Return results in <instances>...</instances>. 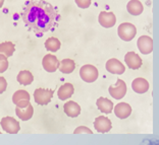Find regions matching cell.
<instances>
[{"label": "cell", "instance_id": "cell-10", "mask_svg": "<svg viewBox=\"0 0 159 145\" xmlns=\"http://www.w3.org/2000/svg\"><path fill=\"white\" fill-rule=\"evenodd\" d=\"M125 62L126 65H128V67L131 68V69H133V70L139 69L143 64L141 57L138 55V54H136L135 52H128L126 53L125 56Z\"/></svg>", "mask_w": 159, "mask_h": 145}, {"label": "cell", "instance_id": "cell-6", "mask_svg": "<svg viewBox=\"0 0 159 145\" xmlns=\"http://www.w3.org/2000/svg\"><path fill=\"white\" fill-rule=\"evenodd\" d=\"M126 84L124 80L121 79H117L116 84L115 85H110L109 86V93L110 96L115 100H120L122 97H125L126 93Z\"/></svg>", "mask_w": 159, "mask_h": 145}, {"label": "cell", "instance_id": "cell-29", "mask_svg": "<svg viewBox=\"0 0 159 145\" xmlns=\"http://www.w3.org/2000/svg\"><path fill=\"white\" fill-rule=\"evenodd\" d=\"M30 104H31L30 100H21V101H20V103L16 104V107H19V108H25V107L29 106Z\"/></svg>", "mask_w": 159, "mask_h": 145}, {"label": "cell", "instance_id": "cell-4", "mask_svg": "<svg viewBox=\"0 0 159 145\" xmlns=\"http://www.w3.org/2000/svg\"><path fill=\"white\" fill-rule=\"evenodd\" d=\"M54 92L52 89H45V88H37L34 92V100L35 103L40 106H46L51 101L53 97Z\"/></svg>", "mask_w": 159, "mask_h": 145}, {"label": "cell", "instance_id": "cell-25", "mask_svg": "<svg viewBox=\"0 0 159 145\" xmlns=\"http://www.w3.org/2000/svg\"><path fill=\"white\" fill-rule=\"evenodd\" d=\"M8 68V60L7 57L3 54H0V73L5 72Z\"/></svg>", "mask_w": 159, "mask_h": 145}, {"label": "cell", "instance_id": "cell-27", "mask_svg": "<svg viewBox=\"0 0 159 145\" xmlns=\"http://www.w3.org/2000/svg\"><path fill=\"white\" fill-rule=\"evenodd\" d=\"M75 134H81V133H87V134H93V132L90 130L89 128H87V127H84V126H80L78 127L77 129L74 131Z\"/></svg>", "mask_w": 159, "mask_h": 145}, {"label": "cell", "instance_id": "cell-19", "mask_svg": "<svg viewBox=\"0 0 159 145\" xmlns=\"http://www.w3.org/2000/svg\"><path fill=\"white\" fill-rule=\"evenodd\" d=\"M96 104L103 114H110L113 110L112 101L105 99V97H99L96 101Z\"/></svg>", "mask_w": 159, "mask_h": 145}, {"label": "cell", "instance_id": "cell-9", "mask_svg": "<svg viewBox=\"0 0 159 145\" xmlns=\"http://www.w3.org/2000/svg\"><path fill=\"white\" fill-rule=\"evenodd\" d=\"M138 49L144 55H148L153 51V40L149 36H142L138 39Z\"/></svg>", "mask_w": 159, "mask_h": 145}, {"label": "cell", "instance_id": "cell-14", "mask_svg": "<svg viewBox=\"0 0 159 145\" xmlns=\"http://www.w3.org/2000/svg\"><path fill=\"white\" fill-rule=\"evenodd\" d=\"M132 88L137 93H145L149 90V82L145 78L138 77L133 80Z\"/></svg>", "mask_w": 159, "mask_h": 145}, {"label": "cell", "instance_id": "cell-12", "mask_svg": "<svg viewBox=\"0 0 159 145\" xmlns=\"http://www.w3.org/2000/svg\"><path fill=\"white\" fill-rule=\"evenodd\" d=\"M99 23L102 25L103 28H109L114 27V24L116 23V16L114 15L112 12H107V11H101L98 16Z\"/></svg>", "mask_w": 159, "mask_h": 145}, {"label": "cell", "instance_id": "cell-28", "mask_svg": "<svg viewBox=\"0 0 159 145\" xmlns=\"http://www.w3.org/2000/svg\"><path fill=\"white\" fill-rule=\"evenodd\" d=\"M6 87H7L6 79L4 77H2V76H0V95L5 92Z\"/></svg>", "mask_w": 159, "mask_h": 145}, {"label": "cell", "instance_id": "cell-1", "mask_svg": "<svg viewBox=\"0 0 159 145\" xmlns=\"http://www.w3.org/2000/svg\"><path fill=\"white\" fill-rule=\"evenodd\" d=\"M58 14L55 8L43 0L29 1L21 13L24 23L36 34L41 36L55 24Z\"/></svg>", "mask_w": 159, "mask_h": 145}, {"label": "cell", "instance_id": "cell-7", "mask_svg": "<svg viewBox=\"0 0 159 145\" xmlns=\"http://www.w3.org/2000/svg\"><path fill=\"white\" fill-rule=\"evenodd\" d=\"M94 127L98 133H107L112 128L111 121L105 116H99L94 121Z\"/></svg>", "mask_w": 159, "mask_h": 145}, {"label": "cell", "instance_id": "cell-21", "mask_svg": "<svg viewBox=\"0 0 159 145\" xmlns=\"http://www.w3.org/2000/svg\"><path fill=\"white\" fill-rule=\"evenodd\" d=\"M17 81L21 85H30L32 82L34 81V76L28 70L20 71L19 75H17Z\"/></svg>", "mask_w": 159, "mask_h": 145}, {"label": "cell", "instance_id": "cell-23", "mask_svg": "<svg viewBox=\"0 0 159 145\" xmlns=\"http://www.w3.org/2000/svg\"><path fill=\"white\" fill-rule=\"evenodd\" d=\"M61 43L57 38H48L45 42V48L50 52H57L60 49Z\"/></svg>", "mask_w": 159, "mask_h": 145}, {"label": "cell", "instance_id": "cell-26", "mask_svg": "<svg viewBox=\"0 0 159 145\" xmlns=\"http://www.w3.org/2000/svg\"><path fill=\"white\" fill-rule=\"evenodd\" d=\"M75 4H77L80 8L86 9L91 5L92 0H75Z\"/></svg>", "mask_w": 159, "mask_h": 145}, {"label": "cell", "instance_id": "cell-18", "mask_svg": "<svg viewBox=\"0 0 159 145\" xmlns=\"http://www.w3.org/2000/svg\"><path fill=\"white\" fill-rule=\"evenodd\" d=\"M126 10L132 15H140L143 12L144 6L139 0H131L126 5Z\"/></svg>", "mask_w": 159, "mask_h": 145}, {"label": "cell", "instance_id": "cell-17", "mask_svg": "<svg viewBox=\"0 0 159 145\" xmlns=\"http://www.w3.org/2000/svg\"><path fill=\"white\" fill-rule=\"evenodd\" d=\"M74 92L75 87L71 83H64L59 87L57 95H58V97L61 100H66L74 95Z\"/></svg>", "mask_w": 159, "mask_h": 145}, {"label": "cell", "instance_id": "cell-11", "mask_svg": "<svg viewBox=\"0 0 159 145\" xmlns=\"http://www.w3.org/2000/svg\"><path fill=\"white\" fill-rule=\"evenodd\" d=\"M106 70L109 72V73L112 74H118L120 75L122 73H125V65L122 64L120 61L115 59V58H112V59H109L106 62Z\"/></svg>", "mask_w": 159, "mask_h": 145}, {"label": "cell", "instance_id": "cell-8", "mask_svg": "<svg viewBox=\"0 0 159 145\" xmlns=\"http://www.w3.org/2000/svg\"><path fill=\"white\" fill-rule=\"evenodd\" d=\"M42 65L45 71L49 72V73H52V72H55L58 69L59 61L56 56L51 55V54H47V55H45V57H43Z\"/></svg>", "mask_w": 159, "mask_h": 145}, {"label": "cell", "instance_id": "cell-30", "mask_svg": "<svg viewBox=\"0 0 159 145\" xmlns=\"http://www.w3.org/2000/svg\"><path fill=\"white\" fill-rule=\"evenodd\" d=\"M3 3H4V0H0V8H1V7H2Z\"/></svg>", "mask_w": 159, "mask_h": 145}, {"label": "cell", "instance_id": "cell-2", "mask_svg": "<svg viewBox=\"0 0 159 145\" xmlns=\"http://www.w3.org/2000/svg\"><path fill=\"white\" fill-rule=\"evenodd\" d=\"M117 35L121 40L125 42H129L136 37L137 28L131 23H121L117 28Z\"/></svg>", "mask_w": 159, "mask_h": 145}, {"label": "cell", "instance_id": "cell-15", "mask_svg": "<svg viewBox=\"0 0 159 145\" xmlns=\"http://www.w3.org/2000/svg\"><path fill=\"white\" fill-rule=\"evenodd\" d=\"M63 110L66 116L70 118H75L81 114V107L74 100H70L66 104H64Z\"/></svg>", "mask_w": 159, "mask_h": 145}, {"label": "cell", "instance_id": "cell-24", "mask_svg": "<svg viewBox=\"0 0 159 145\" xmlns=\"http://www.w3.org/2000/svg\"><path fill=\"white\" fill-rule=\"evenodd\" d=\"M30 93L26 90H17L12 96V101L14 104H16L21 100H30Z\"/></svg>", "mask_w": 159, "mask_h": 145}, {"label": "cell", "instance_id": "cell-16", "mask_svg": "<svg viewBox=\"0 0 159 145\" xmlns=\"http://www.w3.org/2000/svg\"><path fill=\"white\" fill-rule=\"evenodd\" d=\"M16 116L19 117L20 120L23 121H28L33 117V114H34V108L33 106L30 104L29 106L25 107V108H19L16 107Z\"/></svg>", "mask_w": 159, "mask_h": 145}, {"label": "cell", "instance_id": "cell-5", "mask_svg": "<svg viewBox=\"0 0 159 145\" xmlns=\"http://www.w3.org/2000/svg\"><path fill=\"white\" fill-rule=\"evenodd\" d=\"M1 127L2 130H4L6 133L9 134H16L20 130V122H17L16 119L12 117H4L1 120Z\"/></svg>", "mask_w": 159, "mask_h": 145}, {"label": "cell", "instance_id": "cell-13", "mask_svg": "<svg viewBox=\"0 0 159 145\" xmlns=\"http://www.w3.org/2000/svg\"><path fill=\"white\" fill-rule=\"evenodd\" d=\"M114 114L119 119H126L132 114V107L126 103H119L114 107Z\"/></svg>", "mask_w": 159, "mask_h": 145}, {"label": "cell", "instance_id": "cell-22", "mask_svg": "<svg viewBox=\"0 0 159 145\" xmlns=\"http://www.w3.org/2000/svg\"><path fill=\"white\" fill-rule=\"evenodd\" d=\"M14 51H16V47L11 42H4L0 44V54H3L7 58L11 57Z\"/></svg>", "mask_w": 159, "mask_h": 145}, {"label": "cell", "instance_id": "cell-3", "mask_svg": "<svg viewBox=\"0 0 159 145\" xmlns=\"http://www.w3.org/2000/svg\"><path fill=\"white\" fill-rule=\"evenodd\" d=\"M98 75H99L98 69L94 65L91 64L84 65L80 69V76H81V78L85 82L92 83L94 81H96L97 78H98Z\"/></svg>", "mask_w": 159, "mask_h": 145}, {"label": "cell", "instance_id": "cell-20", "mask_svg": "<svg viewBox=\"0 0 159 145\" xmlns=\"http://www.w3.org/2000/svg\"><path fill=\"white\" fill-rule=\"evenodd\" d=\"M75 61L71 59H63L62 61L59 62L58 69L61 73L70 74L75 70Z\"/></svg>", "mask_w": 159, "mask_h": 145}]
</instances>
